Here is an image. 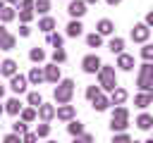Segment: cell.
Returning a JSON list of instances; mask_svg holds the SVG:
<instances>
[{"instance_id": "obj_1", "label": "cell", "mask_w": 153, "mask_h": 143, "mask_svg": "<svg viewBox=\"0 0 153 143\" xmlns=\"http://www.w3.org/2000/svg\"><path fill=\"white\" fill-rule=\"evenodd\" d=\"M72 93H74V81H72V79H65V81L55 88V100H57V102H69Z\"/></svg>"}, {"instance_id": "obj_2", "label": "cell", "mask_w": 153, "mask_h": 143, "mask_svg": "<svg viewBox=\"0 0 153 143\" xmlns=\"http://www.w3.org/2000/svg\"><path fill=\"white\" fill-rule=\"evenodd\" d=\"M98 72H100V86L108 88V91H115V86H117L115 83V69L112 67H100Z\"/></svg>"}, {"instance_id": "obj_3", "label": "cell", "mask_w": 153, "mask_h": 143, "mask_svg": "<svg viewBox=\"0 0 153 143\" xmlns=\"http://www.w3.org/2000/svg\"><path fill=\"white\" fill-rule=\"evenodd\" d=\"M112 131H124L127 129V110L124 107H117L115 114H112Z\"/></svg>"}, {"instance_id": "obj_4", "label": "cell", "mask_w": 153, "mask_h": 143, "mask_svg": "<svg viewBox=\"0 0 153 143\" xmlns=\"http://www.w3.org/2000/svg\"><path fill=\"white\" fill-rule=\"evenodd\" d=\"M139 86L143 91H151V86H153V67L151 64H143V69L139 74Z\"/></svg>"}, {"instance_id": "obj_5", "label": "cell", "mask_w": 153, "mask_h": 143, "mask_svg": "<svg viewBox=\"0 0 153 143\" xmlns=\"http://www.w3.org/2000/svg\"><path fill=\"white\" fill-rule=\"evenodd\" d=\"M81 67H84L86 74H96V72L100 69V60H98L96 55H86V57L81 60Z\"/></svg>"}, {"instance_id": "obj_6", "label": "cell", "mask_w": 153, "mask_h": 143, "mask_svg": "<svg viewBox=\"0 0 153 143\" xmlns=\"http://www.w3.org/2000/svg\"><path fill=\"white\" fill-rule=\"evenodd\" d=\"M67 12L72 17H81V14H86V2L84 0H72L69 7H67Z\"/></svg>"}, {"instance_id": "obj_7", "label": "cell", "mask_w": 153, "mask_h": 143, "mask_svg": "<svg viewBox=\"0 0 153 143\" xmlns=\"http://www.w3.org/2000/svg\"><path fill=\"white\" fill-rule=\"evenodd\" d=\"M131 38H134V41H139V43H141V41H146V38H148V26H146V24L134 26V29H131Z\"/></svg>"}, {"instance_id": "obj_8", "label": "cell", "mask_w": 153, "mask_h": 143, "mask_svg": "<svg viewBox=\"0 0 153 143\" xmlns=\"http://www.w3.org/2000/svg\"><path fill=\"white\" fill-rule=\"evenodd\" d=\"M10 86H12V91H14V93H24V91H26V79H24L22 74H19V76L14 74V76H12V81H10Z\"/></svg>"}, {"instance_id": "obj_9", "label": "cell", "mask_w": 153, "mask_h": 143, "mask_svg": "<svg viewBox=\"0 0 153 143\" xmlns=\"http://www.w3.org/2000/svg\"><path fill=\"white\" fill-rule=\"evenodd\" d=\"M38 114H41V119H43V122H50V119L55 117V107H53V105L41 102V105H38Z\"/></svg>"}, {"instance_id": "obj_10", "label": "cell", "mask_w": 153, "mask_h": 143, "mask_svg": "<svg viewBox=\"0 0 153 143\" xmlns=\"http://www.w3.org/2000/svg\"><path fill=\"white\" fill-rule=\"evenodd\" d=\"M0 72H2L5 76H14V72H17V62H14V60H5V62H0Z\"/></svg>"}, {"instance_id": "obj_11", "label": "cell", "mask_w": 153, "mask_h": 143, "mask_svg": "<svg viewBox=\"0 0 153 143\" xmlns=\"http://www.w3.org/2000/svg\"><path fill=\"white\" fill-rule=\"evenodd\" d=\"M112 21L110 19H100L98 21V36H108V33H112Z\"/></svg>"}, {"instance_id": "obj_12", "label": "cell", "mask_w": 153, "mask_h": 143, "mask_svg": "<svg viewBox=\"0 0 153 143\" xmlns=\"http://www.w3.org/2000/svg\"><path fill=\"white\" fill-rule=\"evenodd\" d=\"M53 26H55V19H53V17H45V19L38 21V29H41L43 33H53Z\"/></svg>"}, {"instance_id": "obj_13", "label": "cell", "mask_w": 153, "mask_h": 143, "mask_svg": "<svg viewBox=\"0 0 153 143\" xmlns=\"http://www.w3.org/2000/svg\"><path fill=\"white\" fill-rule=\"evenodd\" d=\"M45 79L48 81H57L60 79V67L57 64H48L45 67Z\"/></svg>"}, {"instance_id": "obj_14", "label": "cell", "mask_w": 153, "mask_h": 143, "mask_svg": "<svg viewBox=\"0 0 153 143\" xmlns=\"http://www.w3.org/2000/svg\"><path fill=\"white\" fill-rule=\"evenodd\" d=\"M117 67H122L124 72H129V69L134 67V57H131V55H120V62H117Z\"/></svg>"}, {"instance_id": "obj_15", "label": "cell", "mask_w": 153, "mask_h": 143, "mask_svg": "<svg viewBox=\"0 0 153 143\" xmlns=\"http://www.w3.org/2000/svg\"><path fill=\"white\" fill-rule=\"evenodd\" d=\"M43 79H45V74H43V72H41L38 67H33V69L29 72V81H31V83H36V86H38V83H41Z\"/></svg>"}, {"instance_id": "obj_16", "label": "cell", "mask_w": 153, "mask_h": 143, "mask_svg": "<svg viewBox=\"0 0 153 143\" xmlns=\"http://www.w3.org/2000/svg\"><path fill=\"white\" fill-rule=\"evenodd\" d=\"M57 117H60V119H72V117H74V107H72V105L57 107Z\"/></svg>"}, {"instance_id": "obj_17", "label": "cell", "mask_w": 153, "mask_h": 143, "mask_svg": "<svg viewBox=\"0 0 153 143\" xmlns=\"http://www.w3.org/2000/svg\"><path fill=\"white\" fill-rule=\"evenodd\" d=\"M0 48L2 50H10V48H14V36H10L7 31L0 36Z\"/></svg>"}, {"instance_id": "obj_18", "label": "cell", "mask_w": 153, "mask_h": 143, "mask_svg": "<svg viewBox=\"0 0 153 143\" xmlns=\"http://www.w3.org/2000/svg\"><path fill=\"white\" fill-rule=\"evenodd\" d=\"M124 100H127V91H124V88H115V91H112V102H115V105H122Z\"/></svg>"}, {"instance_id": "obj_19", "label": "cell", "mask_w": 153, "mask_h": 143, "mask_svg": "<svg viewBox=\"0 0 153 143\" xmlns=\"http://www.w3.org/2000/svg\"><path fill=\"white\" fill-rule=\"evenodd\" d=\"M91 102H93V110H98V112H103V110L108 107V98H105V95H96Z\"/></svg>"}, {"instance_id": "obj_20", "label": "cell", "mask_w": 153, "mask_h": 143, "mask_svg": "<svg viewBox=\"0 0 153 143\" xmlns=\"http://www.w3.org/2000/svg\"><path fill=\"white\" fill-rule=\"evenodd\" d=\"M10 114H19V110H22V102L17 100V98H12V100H7V107H5Z\"/></svg>"}, {"instance_id": "obj_21", "label": "cell", "mask_w": 153, "mask_h": 143, "mask_svg": "<svg viewBox=\"0 0 153 143\" xmlns=\"http://www.w3.org/2000/svg\"><path fill=\"white\" fill-rule=\"evenodd\" d=\"M136 126H139V129H151V126H153V117H148V114H141V117L136 119Z\"/></svg>"}, {"instance_id": "obj_22", "label": "cell", "mask_w": 153, "mask_h": 143, "mask_svg": "<svg viewBox=\"0 0 153 143\" xmlns=\"http://www.w3.org/2000/svg\"><path fill=\"white\" fill-rule=\"evenodd\" d=\"M81 29H84V26H81L79 21H69V26H67V36H72V38H74V36H79V33H81Z\"/></svg>"}, {"instance_id": "obj_23", "label": "cell", "mask_w": 153, "mask_h": 143, "mask_svg": "<svg viewBox=\"0 0 153 143\" xmlns=\"http://www.w3.org/2000/svg\"><path fill=\"white\" fill-rule=\"evenodd\" d=\"M67 129H69L72 136H81V133H84V124H81V122H72Z\"/></svg>"}, {"instance_id": "obj_24", "label": "cell", "mask_w": 153, "mask_h": 143, "mask_svg": "<svg viewBox=\"0 0 153 143\" xmlns=\"http://www.w3.org/2000/svg\"><path fill=\"white\" fill-rule=\"evenodd\" d=\"M151 100H153V95H151V93H141V95H136V105H139V107H146Z\"/></svg>"}, {"instance_id": "obj_25", "label": "cell", "mask_w": 153, "mask_h": 143, "mask_svg": "<svg viewBox=\"0 0 153 143\" xmlns=\"http://www.w3.org/2000/svg\"><path fill=\"white\" fill-rule=\"evenodd\" d=\"M0 19H2V21H10V19H14V10L5 5V7H2V12H0Z\"/></svg>"}, {"instance_id": "obj_26", "label": "cell", "mask_w": 153, "mask_h": 143, "mask_svg": "<svg viewBox=\"0 0 153 143\" xmlns=\"http://www.w3.org/2000/svg\"><path fill=\"white\" fill-rule=\"evenodd\" d=\"M122 48H124V41L122 38H112L110 41V50L112 52H122Z\"/></svg>"}, {"instance_id": "obj_27", "label": "cell", "mask_w": 153, "mask_h": 143, "mask_svg": "<svg viewBox=\"0 0 153 143\" xmlns=\"http://www.w3.org/2000/svg\"><path fill=\"white\" fill-rule=\"evenodd\" d=\"M29 57H31L33 62H41V60L45 57V52H43L41 48H31V52H29Z\"/></svg>"}, {"instance_id": "obj_28", "label": "cell", "mask_w": 153, "mask_h": 143, "mask_svg": "<svg viewBox=\"0 0 153 143\" xmlns=\"http://www.w3.org/2000/svg\"><path fill=\"white\" fill-rule=\"evenodd\" d=\"M48 43L55 45V48H62V36H57V33H48Z\"/></svg>"}, {"instance_id": "obj_29", "label": "cell", "mask_w": 153, "mask_h": 143, "mask_svg": "<svg viewBox=\"0 0 153 143\" xmlns=\"http://www.w3.org/2000/svg\"><path fill=\"white\" fill-rule=\"evenodd\" d=\"M86 43H88L91 48H98V45H100V36H98V33H88V36H86Z\"/></svg>"}, {"instance_id": "obj_30", "label": "cell", "mask_w": 153, "mask_h": 143, "mask_svg": "<svg viewBox=\"0 0 153 143\" xmlns=\"http://www.w3.org/2000/svg\"><path fill=\"white\" fill-rule=\"evenodd\" d=\"M53 60H55V62H65V60H67V52H65L62 48H55V52H53Z\"/></svg>"}, {"instance_id": "obj_31", "label": "cell", "mask_w": 153, "mask_h": 143, "mask_svg": "<svg viewBox=\"0 0 153 143\" xmlns=\"http://www.w3.org/2000/svg\"><path fill=\"white\" fill-rule=\"evenodd\" d=\"M33 117H36V110H33V107H29V110H22V119H24V122H31Z\"/></svg>"}, {"instance_id": "obj_32", "label": "cell", "mask_w": 153, "mask_h": 143, "mask_svg": "<svg viewBox=\"0 0 153 143\" xmlns=\"http://www.w3.org/2000/svg\"><path fill=\"white\" fill-rule=\"evenodd\" d=\"M43 100H41V95L38 93H29V105H33V107H38Z\"/></svg>"}, {"instance_id": "obj_33", "label": "cell", "mask_w": 153, "mask_h": 143, "mask_svg": "<svg viewBox=\"0 0 153 143\" xmlns=\"http://www.w3.org/2000/svg\"><path fill=\"white\" fill-rule=\"evenodd\" d=\"M74 143H93V136L91 133H81V136L74 138Z\"/></svg>"}, {"instance_id": "obj_34", "label": "cell", "mask_w": 153, "mask_h": 143, "mask_svg": "<svg viewBox=\"0 0 153 143\" xmlns=\"http://www.w3.org/2000/svg\"><path fill=\"white\" fill-rule=\"evenodd\" d=\"M96 95H100V91H98L96 86H88V88H86V98H88V100H93Z\"/></svg>"}, {"instance_id": "obj_35", "label": "cell", "mask_w": 153, "mask_h": 143, "mask_svg": "<svg viewBox=\"0 0 153 143\" xmlns=\"http://www.w3.org/2000/svg\"><path fill=\"white\" fill-rule=\"evenodd\" d=\"M48 133H50V126H48V124H38L36 136H48Z\"/></svg>"}, {"instance_id": "obj_36", "label": "cell", "mask_w": 153, "mask_h": 143, "mask_svg": "<svg viewBox=\"0 0 153 143\" xmlns=\"http://www.w3.org/2000/svg\"><path fill=\"white\" fill-rule=\"evenodd\" d=\"M36 10H38V12H48V10H50V2H48V0H38Z\"/></svg>"}, {"instance_id": "obj_37", "label": "cell", "mask_w": 153, "mask_h": 143, "mask_svg": "<svg viewBox=\"0 0 153 143\" xmlns=\"http://www.w3.org/2000/svg\"><path fill=\"white\" fill-rule=\"evenodd\" d=\"M14 133L19 136V133H26V122H17L14 124Z\"/></svg>"}, {"instance_id": "obj_38", "label": "cell", "mask_w": 153, "mask_h": 143, "mask_svg": "<svg viewBox=\"0 0 153 143\" xmlns=\"http://www.w3.org/2000/svg\"><path fill=\"white\" fill-rule=\"evenodd\" d=\"M141 55H143V60H153V45H146L141 50Z\"/></svg>"}, {"instance_id": "obj_39", "label": "cell", "mask_w": 153, "mask_h": 143, "mask_svg": "<svg viewBox=\"0 0 153 143\" xmlns=\"http://www.w3.org/2000/svg\"><path fill=\"white\" fill-rule=\"evenodd\" d=\"M112 143H131V138L127 136V133H120V136H115V141Z\"/></svg>"}, {"instance_id": "obj_40", "label": "cell", "mask_w": 153, "mask_h": 143, "mask_svg": "<svg viewBox=\"0 0 153 143\" xmlns=\"http://www.w3.org/2000/svg\"><path fill=\"white\" fill-rule=\"evenodd\" d=\"M2 143H22V141H19V136H17V133H10V136H5V141H2Z\"/></svg>"}, {"instance_id": "obj_41", "label": "cell", "mask_w": 153, "mask_h": 143, "mask_svg": "<svg viewBox=\"0 0 153 143\" xmlns=\"http://www.w3.org/2000/svg\"><path fill=\"white\" fill-rule=\"evenodd\" d=\"M31 14H33V12H31V10H22V14H19V17H22V21H24V24H26V21H29V19H31Z\"/></svg>"}, {"instance_id": "obj_42", "label": "cell", "mask_w": 153, "mask_h": 143, "mask_svg": "<svg viewBox=\"0 0 153 143\" xmlns=\"http://www.w3.org/2000/svg\"><path fill=\"white\" fill-rule=\"evenodd\" d=\"M36 141H38L36 133H24V143H36Z\"/></svg>"}, {"instance_id": "obj_43", "label": "cell", "mask_w": 153, "mask_h": 143, "mask_svg": "<svg viewBox=\"0 0 153 143\" xmlns=\"http://www.w3.org/2000/svg\"><path fill=\"white\" fill-rule=\"evenodd\" d=\"M22 10H33V0H22Z\"/></svg>"}, {"instance_id": "obj_44", "label": "cell", "mask_w": 153, "mask_h": 143, "mask_svg": "<svg viewBox=\"0 0 153 143\" xmlns=\"http://www.w3.org/2000/svg\"><path fill=\"white\" fill-rule=\"evenodd\" d=\"M19 33H22V36H29V33H31V29H29V26H26V24H24V26H22V29H19Z\"/></svg>"}, {"instance_id": "obj_45", "label": "cell", "mask_w": 153, "mask_h": 143, "mask_svg": "<svg viewBox=\"0 0 153 143\" xmlns=\"http://www.w3.org/2000/svg\"><path fill=\"white\" fill-rule=\"evenodd\" d=\"M146 24H151V26H153V12H151V14L146 17Z\"/></svg>"}, {"instance_id": "obj_46", "label": "cell", "mask_w": 153, "mask_h": 143, "mask_svg": "<svg viewBox=\"0 0 153 143\" xmlns=\"http://www.w3.org/2000/svg\"><path fill=\"white\" fill-rule=\"evenodd\" d=\"M2 93H5V86H2V83H0V98H2Z\"/></svg>"}, {"instance_id": "obj_47", "label": "cell", "mask_w": 153, "mask_h": 143, "mask_svg": "<svg viewBox=\"0 0 153 143\" xmlns=\"http://www.w3.org/2000/svg\"><path fill=\"white\" fill-rule=\"evenodd\" d=\"M108 2H110V5H117V2H122V0H108Z\"/></svg>"}, {"instance_id": "obj_48", "label": "cell", "mask_w": 153, "mask_h": 143, "mask_svg": "<svg viewBox=\"0 0 153 143\" xmlns=\"http://www.w3.org/2000/svg\"><path fill=\"white\" fill-rule=\"evenodd\" d=\"M2 7H5V2H2V0H0V12H2Z\"/></svg>"}, {"instance_id": "obj_49", "label": "cell", "mask_w": 153, "mask_h": 143, "mask_svg": "<svg viewBox=\"0 0 153 143\" xmlns=\"http://www.w3.org/2000/svg\"><path fill=\"white\" fill-rule=\"evenodd\" d=\"M84 2H96V0H84Z\"/></svg>"}, {"instance_id": "obj_50", "label": "cell", "mask_w": 153, "mask_h": 143, "mask_svg": "<svg viewBox=\"0 0 153 143\" xmlns=\"http://www.w3.org/2000/svg\"><path fill=\"white\" fill-rule=\"evenodd\" d=\"M10 2H19V0H10Z\"/></svg>"}, {"instance_id": "obj_51", "label": "cell", "mask_w": 153, "mask_h": 143, "mask_svg": "<svg viewBox=\"0 0 153 143\" xmlns=\"http://www.w3.org/2000/svg\"><path fill=\"white\" fill-rule=\"evenodd\" d=\"M146 143H153V138H151V141H146Z\"/></svg>"}, {"instance_id": "obj_52", "label": "cell", "mask_w": 153, "mask_h": 143, "mask_svg": "<svg viewBox=\"0 0 153 143\" xmlns=\"http://www.w3.org/2000/svg\"><path fill=\"white\" fill-rule=\"evenodd\" d=\"M0 112H2V105H0Z\"/></svg>"}, {"instance_id": "obj_53", "label": "cell", "mask_w": 153, "mask_h": 143, "mask_svg": "<svg viewBox=\"0 0 153 143\" xmlns=\"http://www.w3.org/2000/svg\"><path fill=\"white\" fill-rule=\"evenodd\" d=\"M50 143H55V141H50Z\"/></svg>"}, {"instance_id": "obj_54", "label": "cell", "mask_w": 153, "mask_h": 143, "mask_svg": "<svg viewBox=\"0 0 153 143\" xmlns=\"http://www.w3.org/2000/svg\"><path fill=\"white\" fill-rule=\"evenodd\" d=\"M131 143H136V141H131Z\"/></svg>"}]
</instances>
